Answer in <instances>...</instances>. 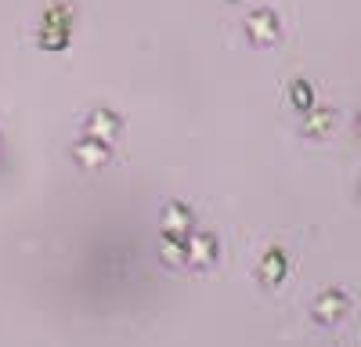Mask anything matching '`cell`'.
<instances>
[{
  "instance_id": "1",
  "label": "cell",
  "mask_w": 361,
  "mask_h": 347,
  "mask_svg": "<svg viewBox=\"0 0 361 347\" xmlns=\"http://www.w3.org/2000/svg\"><path fill=\"white\" fill-rule=\"evenodd\" d=\"M246 33H250L253 44H275V37H279V18H275V11H257V15H250Z\"/></svg>"
},
{
  "instance_id": "2",
  "label": "cell",
  "mask_w": 361,
  "mask_h": 347,
  "mask_svg": "<svg viewBox=\"0 0 361 347\" xmlns=\"http://www.w3.org/2000/svg\"><path fill=\"white\" fill-rule=\"evenodd\" d=\"M264 279H282V253H267V264H264Z\"/></svg>"
},
{
  "instance_id": "3",
  "label": "cell",
  "mask_w": 361,
  "mask_h": 347,
  "mask_svg": "<svg viewBox=\"0 0 361 347\" xmlns=\"http://www.w3.org/2000/svg\"><path fill=\"white\" fill-rule=\"evenodd\" d=\"M293 98H296V105H307V102H311V91H307V87H296Z\"/></svg>"
}]
</instances>
